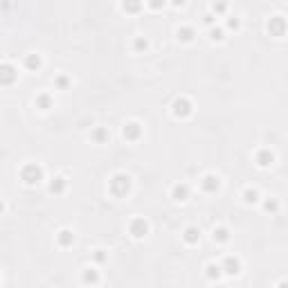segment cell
Instances as JSON below:
<instances>
[{"label":"cell","mask_w":288,"mask_h":288,"mask_svg":"<svg viewBox=\"0 0 288 288\" xmlns=\"http://www.w3.org/2000/svg\"><path fill=\"white\" fill-rule=\"evenodd\" d=\"M54 86H57V88H59V90H65V88H68V86H70V79H68V77H65V75H59V77H57V79H54Z\"/></svg>","instance_id":"4316f807"},{"label":"cell","mask_w":288,"mask_h":288,"mask_svg":"<svg viewBox=\"0 0 288 288\" xmlns=\"http://www.w3.org/2000/svg\"><path fill=\"white\" fill-rule=\"evenodd\" d=\"M221 270H223V275H230L234 277L241 272V259L239 257H225L223 264H221Z\"/></svg>","instance_id":"ba28073f"},{"label":"cell","mask_w":288,"mask_h":288,"mask_svg":"<svg viewBox=\"0 0 288 288\" xmlns=\"http://www.w3.org/2000/svg\"><path fill=\"white\" fill-rule=\"evenodd\" d=\"M268 34L270 36H284L286 34V18L272 16L270 20H268Z\"/></svg>","instance_id":"9c48e42d"},{"label":"cell","mask_w":288,"mask_h":288,"mask_svg":"<svg viewBox=\"0 0 288 288\" xmlns=\"http://www.w3.org/2000/svg\"><path fill=\"white\" fill-rule=\"evenodd\" d=\"M171 198L176 200V203H185V200L189 198V187L185 185V182L173 185V187H171Z\"/></svg>","instance_id":"8fae6325"},{"label":"cell","mask_w":288,"mask_h":288,"mask_svg":"<svg viewBox=\"0 0 288 288\" xmlns=\"http://www.w3.org/2000/svg\"><path fill=\"white\" fill-rule=\"evenodd\" d=\"M147 47H149V41L144 36H137L135 41H133V50H135V52H144Z\"/></svg>","instance_id":"cb8c5ba5"},{"label":"cell","mask_w":288,"mask_h":288,"mask_svg":"<svg viewBox=\"0 0 288 288\" xmlns=\"http://www.w3.org/2000/svg\"><path fill=\"white\" fill-rule=\"evenodd\" d=\"M210 38H212L214 43H221L225 38V32L221 30V27H212V30H210Z\"/></svg>","instance_id":"d4e9b609"},{"label":"cell","mask_w":288,"mask_h":288,"mask_svg":"<svg viewBox=\"0 0 288 288\" xmlns=\"http://www.w3.org/2000/svg\"><path fill=\"white\" fill-rule=\"evenodd\" d=\"M182 241L187 243V246H196V243L200 241V230L194 228V225L185 228V232H182Z\"/></svg>","instance_id":"7c38bea8"},{"label":"cell","mask_w":288,"mask_h":288,"mask_svg":"<svg viewBox=\"0 0 288 288\" xmlns=\"http://www.w3.org/2000/svg\"><path fill=\"white\" fill-rule=\"evenodd\" d=\"M192 113H194V104H192L187 97L173 99V104H171V115L176 119H187V117H192Z\"/></svg>","instance_id":"3957f363"},{"label":"cell","mask_w":288,"mask_h":288,"mask_svg":"<svg viewBox=\"0 0 288 288\" xmlns=\"http://www.w3.org/2000/svg\"><path fill=\"white\" fill-rule=\"evenodd\" d=\"M20 180H23L25 185H30V187L38 185V182L43 180V167H38L36 162H30V165H25L23 169H20Z\"/></svg>","instance_id":"7a4b0ae2"},{"label":"cell","mask_w":288,"mask_h":288,"mask_svg":"<svg viewBox=\"0 0 288 288\" xmlns=\"http://www.w3.org/2000/svg\"><path fill=\"white\" fill-rule=\"evenodd\" d=\"M57 243H59L61 248H70L72 243H75V232L68 228L59 230V234H57Z\"/></svg>","instance_id":"4fadbf2b"},{"label":"cell","mask_w":288,"mask_h":288,"mask_svg":"<svg viewBox=\"0 0 288 288\" xmlns=\"http://www.w3.org/2000/svg\"><path fill=\"white\" fill-rule=\"evenodd\" d=\"M41 65H43L41 54H27V57H25V68H27L30 72H38L41 70Z\"/></svg>","instance_id":"2e32d148"},{"label":"cell","mask_w":288,"mask_h":288,"mask_svg":"<svg viewBox=\"0 0 288 288\" xmlns=\"http://www.w3.org/2000/svg\"><path fill=\"white\" fill-rule=\"evenodd\" d=\"M203 23L210 25V27H214V23H216V16L214 14H205V18H203Z\"/></svg>","instance_id":"1f68e13d"},{"label":"cell","mask_w":288,"mask_h":288,"mask_svg":"<svg viewBox=\"0 0 288 288\" xmlns=\"http://www.w3.org/2000/svg\"><path fill=\"white\" fill-rule=\"evenodd\" d=\"M129 232L133 239H144V236L149 234V223L144 218H133L129 225Z\"/></svg>","instance_id":"52a82bcc"},{"label":"cell","mask_w":288,"mask_h":288,"mask_svg":"<svg viewBox=\"0 0 288 288\" xmlns=\"http://www.w3.org/2000/svg\"><path fill=\"white\" fill-rule=\"evenodd\" d=\"M212 236H214V241L216 243H228L230 241V230L225 228V225H218V228H214Z\"/></svg>","instance_id":"ffe728a7"},{"label":"cell","mask_w":288,"mask_h":288,"mask_svg":"<svg viewBox=\"0 0 288 288\" xmlns=\"http://www.w3.org/2000/svg\"><path fill=\"white\" fill-rule=\"evenodd\" d=\"M144 7V0H122V9L126 14H140Z\"/></svg>","instance_id":"e0dca14e"},{"label":"cell","mask_w":288,"mask_h":288,"mask_svg":"<svg viewBox=\"0 0 288 288\" xmlns=\"http://www.w3.org/2000/svg\"><path fill=\"white\" fill-rule=\"evenodd\" d=\"M171 5H173V7H182V5H185V0H171Z\"/></svg>","instance_id":"d6a6232c"},{"label":"cell","mask_w":288,"mask_h":288,"mask_svg":"<svg viewBox=\"0 0 288 288\" xmlns=\"http://www.w3.org/2000/svg\"><path fill=\"white\" fill-rule=\"evenodd\" d=\"M5 212V203H2V200H0V214Z\"/></svg>","instance_id":"836d02e7"},{"label":"cell","mask_w":288,"mask_h":288,"mask_svg":"<svg viewBox=\"0 0 288 288\" xmlns=\"http://www.w3.org/2000/svg\"><path fill=\"white\" fill-rule=\"evenodd\" d=\"M200 189L205 192V194H216L218 189H221V178L216 173H205L203 180H200Z\"/></svg>","instance_id":"8992f818"},{"label":"cell","mask_w":288,"mask_h":288,"mask_svg":"<svg viewBox=\"0 0 288 288\" xmlns=\"http://www.w3.org/2000/svg\"><path fill=\"white\" fill-rule=\"evenodd\" d=\"M18 79V70L12 63H0V86H14Z\"/></svg>","instance_id":"277c9868"},{"label":"cell","mask_w":288,"mask_h":288,"mask_svg":"<svg viewBox=\"0 0 288 288\" xmlns=\"http://www.w3.org/2000/svg\"><path fill=\"white\" fill-rule=\"evenodd\" d=\"M90 137H93L95 144H106L111 135H108V129H104V126H97V129L93 131V135H90Z\"/></svg>","instance_id":"d6986e66"},{"label":"cell","mask_w":288,"mask_h":288,"mask_svg":"<svg viewBox=\"0 0 288 288\" xmlns=\"http://www.w3.org/2000/svg\"><path fill=\"white\" fill-rule=\"evenodd\" d=\"M228 12V5H225V2H214L212 5V14L214 16H221V14H225Z\"/></svg>","instance_id":"83f0119b"},{"label":"cell","mask_w":288,"mask_h":288,"mask_svg":"<svg viewBox=\"0 0 288 288\" xmlns=\"http://www.w3.org/2000/svg\"><path fill=\"white\" fill-rule=\"evenodd\" d=\"M243 203L246 205H254V203H259V192L254 187H248L243 189Z\"/></svg>","instance_id":"7402d4cb"},{"label":"cell","mask_w":288,"mask_h":288,"mask_svg":"<svg viewBox=\"0 0 288 288\" xmlns=\"http://www.w3.org/2000/svg\"><path fill=\"white\" fill-rule=\"evenodd\" d=\"M34 104H36V108H41V111H50V108L54 106L52 97H50V95H47V93H41V95H36Z\"/></svg>","instance_id":"ac0fdd59"},{"label":"cell","mask_w":288,"mask_h":288,"mask_svg":"<svg viewBox=\"0 0 288 288\" xmlns=\"http://www.w3.org/2000/svg\"><path fill=\"white\" fill-rule=\"evenodd\" d=\"M81 282H83V284H99V272L95 270V268H88V270H83Z\"/></svg>","instance_id":"603a6c76"},{"label":"cell","mask_w":288,"mask_h":288,"mask_svg":"<svg viewBox=\"0 0 288 288\" xmlns=\"http://www.w3.org/2000/svg\"><path fill=\"white\" fill-rule=\"evenodd\" d=\"M205 275H207L210 282H218L221 275H223V270H221V266H216V264H207L205 266Z\"/></svg>","instance_id":"44dd1931"},{"label":"cell","mask_w":288,"mask_h":288,"mask_svg":"<svg viewBox=\"0 0 288 288\" xmlns=\"http://www.w3.org/2000/svg\"><path fill=\"white\" fill-rule=\"evenodd\" d=\"M264 210H266L268 214H275L277 210H279V203H277V198H268V200H266V203H264Z\"/></svg>","instance_id":"484cf974"},{"label":"cell","mask_w":288,"mask_h":288,"mask_svg":"<svg viewBox=\"0 0 288 288\" xmlns=\"http://www.w3.org/2000/svg\"><path fill=\"white\" fill-rule=\"evenodd\" d=\"M122 135L126 142H137L142 137V124L140 122H126L122 129Z\"/></svg>","instance_id":"5b68a950"},{"label":"cell","mask_w":288,"mask_h":288,"mask_svg":"<svg viewBox=\"0 0 288 288\" xmlns=\"http://www.w3.org/2000/svg\"><path fill=\"white\" fill-rule=\"evenodd\" d=\"M176 36H178V41L180 43H192L196 38V30L194 27H189V25H182V27H178Z\"/></svg>","instance_id":"5bb4252c"},{"label":"cell","mask_w":288,"mask_h":288,"mask_svg":"<svg viewBox=\"0 0 288 288\" xmlns=\"http://www.w3.org/2000/svg\"><path fill=\"white\" fill-rule=\"evenodd\" d=\"M93 259L97 261V264H104V261H106V252H104V250H95Z\"/></svg>","instance_id":"4dcf8cb0"},{"label":"cell","mask_w":288,"mask_h":288,"mask_svg":"<svg viewBox=\"0 0 288 288\" xmlns=\"http://www.w3.org/2000/svg\"><path fill=\"white\" fill-rule=\"evenodd\" d=\"M144 2H147V7L155 9V12H158V9H162V7L167 5V0H144Z\"/></svg>","instance_id":"f1b7e54d"},{"label":"cell","mask_w":288,"mask_h":288,"mask_svg":"<svg viewBox=\"0 0 288 288\" xmlns=\"http://www.w3.org/2000/svg\"><path fill=\"white\" fill-rule=\"evenodd\" d=\"M254 162H257L261 169H266V167H270L272 162H275V153H272L270 149H259L257 155H254Z\"/></svg>","instance_id":"30bf717a"},{"label":"cell","mask_w":288,"mask_h":288,"mask_svg":"<svg viewBox=\"0 0 288 288\" xmlns=\"http://www.w3.org/2000/svg\"><path fill=\"white\" fill-rule=\"evenodd\" d=\"M228 27H230V30H241V20H239V18H228Z\"/></svg>","instance_id":"f546056e"},{"label":"cell","mask_w":288,"mask_h":288,"mask_svg":"<svg viewBox=\"0 0 288 288\" xmlns=\"http://www.w3.org/2000/svg\"><path fill=\"white\" fill-rule=\"evenodd\" d=\"M65 187H68V180H65L63 176H57V178H52V180H50V194H54V196L63 194Z\"/></svg>","instance_id":"9a60e30c"},{"label":"cell","mask_w":288,"mask_h":288,"mask_svg":"<svg viewBox=\"0 0 288 288\" xmlns=\"http://www.w3.org/2000/svg\"><path fill=\"white\" fill-rule=\"evenodd\" d=\"M131 187H133V182H131V178L126 176V173H115V176L108 180V192H111V196H115V198H126V196L131 194Z\"/></svg>","instance_id":"6da1fadb"}]
</instances>
